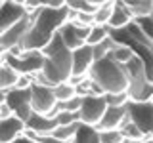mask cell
I'll return each instance as SVG.
<instances>
[{"instance_id":"1","label":"cell","mask_w":153,"mask_h":143,"mask_svg":"<svg viewBox=\"0 0 153 143\" xmlns=\"http://www.w3.org/2000/svg\"><path fill=\"white\" fill-rule=\"evenodd\" d=\"M31 19V27H29L25 38L21 42V50H36L40 52L42 48L48 46V42L54 38V35L59 31V27L63 23L69 21V8L67 4L59 10L46 8L42 4L40 10L33 13H27Z\"/></svg>"},{"instance_id":"2","label":"cell","mask_w":153,"mask_h":143,"mask_svg":"<svg viewBox=\"0 0 153 143\" xmlns=\"http://www.w3.org/2000/svg\"><path fill=\"white\" fill-rule=\"evenodd\" d=\"M40 54L44 55V65H42V76L48 80V84L54 88L57 84L69 82L71 78V52L67 50L61 42L59 35H54L46 48H42Z\"/></svg>"},{"instance_id":"3","label":"cell","mask_w":153,"mask_h":143,"mask_svg":"<svg viewBox=\"0 0 153 143\" xmlns=\"http://www.w3.org/2000/svg\"><path fill=\"white\" fill-rule=\"evenodd\" d=\"M86 78L98 86L103 92V95L105 94H124L128 86L126 73H124L123 65L111 59V55L94 61Z\"/></svg>"},{"instance_id":"4","label":"cell","mask_w":153,"mask_h":143,"mask_svg":"<svg viewBox=\"0 0 153 143\" xmlns=\"http://www.w3.org/2000/svg\"><path fill=\"white\" fill-rule=\"evenodd\" d=\"M0 61H4L6 65H10L17 74H27L33 76L36 73L42 71V65H44V55L36 50H23L19 52L17 55H8L4 54L0 57Z\"/></svg>"},{"instance_id":"5","label":"cell","mask_w":153,"mask_h":143,"mask_svg":"<svg viewBox=\"0 0 153 143\" xmlns=\"http://www.w3.org/2000/svg\"><path fill=\"white\" fill-rule=\"evenodd\" d=\"M56 97L52 88L40 84H33L31 86V111L40 116L54 118L56 114Z\"/></svg>"},{"instance_id":"6","label":"cell","mask_w":153,"mask_h":143,"mask_svg":"<svg viewBox=\"0 0 153 143\" xmlns=\"http://www.w3.org/2000/svg\"><path fill=\"white\" fill-rule=\"evenodd\" d=\"M126 116L143 136H153V103H126Z\"/></svg>"},{"instance_id":"7","label":"cell","mask_w":153,"mask_h":143,"mask_svg":"<svg viewBox=\"0 0 153 143\" xmlns=\"http://www.w3.org/2000/svg\"><path fill=\"white\" fill-rule=\"evenodd\" d=\"M105 109H107V103H105L103 95H86L82 97V103L79 109V122L84 126L96 128L98 122L102 120Z\"/></svg>"},{"instance_id":"8","label":"cell","mask_w":153,"mask_h":143,"mask_svg":"<svg viewBox=\"0 0 153 143\" xmlns=\"http://www.w3.org/2000/svg\"><path fill=\"white\" fill-rule=\"evenodd\" d=\"M94 63V57H92V48L90 46H80L76 48L75 52H71V78L69 84L76 86L79 82H82L88 74L90 67Z\"/></svg>"},{"instance_id":"9","label":"cell","mask_w":153,"mask_h":143,"mask_svg":"<svg viewBox=\"0 0 153 143\" xmlns=\"http://www.w3.org/2000/svg\"><path fill=\"white\" fill-rule=\"evenodd\" d=\"M29 27H31V19L29 15L25 13V17L19 19L16 25H12L8 29L6 32H2L0 35V57L4 54H8L10 50H13V48H19L23 42V38H25Z\"/></svg>"},{"instance_id":"10","label":"cell","mask_w":153,"mask_h":143,"mask_svg":"<svg viewBox=\"0 0 153 143\" xmlns=\"http://www.w3.org/2000/svg\"><path fill=\"white\" fill-rule=\"evenodd\" d=\"M6 105L12 109V114L19 118L21 122H27L31 111V88L29 90H8L6 94Z\"/></svg>"},{"instance_id":"11","label":"cell","mask_w":153,"mask_h":143,"mask_svg":"<svg viewBox=\"0 0 153 143\" xmlns=\"http://www.w3.org/2000/svg\"><path fill=\"white\" fill-rule=\"evenodd\" d=\"M88 32H90V27H84V25H79V23L71 21V23H63L57 31L63 46L67 48L69 52H75L76 48L84 46L86 38H88Z\"/></svg>"},{"instance_id":"12","label":"cell","mask_w":153,"mask_h":143,"mask_svg":"<svg viewBox=\"0 0 153 143\" xmlns=\"http://www.w3.org/2000/svg\"><path fill=\"white\" fill-rule=\"evenodd\" d=\"M23 17H25V10L21 2H2L0 4V35Z\"/></svg>"},{"instance_id":"13","label":"cell","mask_w":153,"mask_h":143,"mask_svg":"<svg viewBox=\"0 0 153 143\" xmlns=\"http://www.w3.org/2000/svg\"><path fill=\"white\" fill-rule=\"evenodd\" d=\"M126 120V105L124 107H107L102 116V120L98 122L96 130H119L121 124Z\"/></svg>"},{"instance_id":"14","label":"cell","mask_w":153,"mask_h":143,"mask_svg":"<svg viewBox=\"0 0 153 143\" xmlns=\"http://www.w3.org/2000/svg\"><path fill=\"white\" fill-rule=\"evenodd\" d=\"M25 132V122H21L16 116H10L0 120V143H12Z\"/></svg>"},{"instance_id":"15","label":"cell","mask_w":153,"mask_h":143,"mask_svg":"<svg viewBox=\"0 0 153 143\" xmlns=\"http://www.w3.org/2000/svg\"><path fill=\"white\" fill-rule=\"evenodd\" d=\"M128 23H132V15L128 13L124 2H119V0L113 2V10H111V17L107 21V29L109 31H121Z\"/></svg>"},{"instance_id":"16","label":"cell","mask_w":153,"mask_h":143,"mask_svg":"<svg viewBox=\"0 0 153 143\" xmlns=\"http://www.w3.org/2000/svg\"><path fill=\"white\" fill-rule=\"evenodd\" d=\"M56 128V122L54 118H48V116H40V114H35L33 113L29 116V120L25 122V130L27 132H33L36 136H44V133H50L52 130Z\"/></svg>"},{"instance_id":"17","label":"cell","mask_w":153,"mask_h":143,"mask_svg":"<svg viewBox=\"0 0 153 143\" xmlns=\"http://www.w3.org/2000/svg\"><path fill=\"white\" fill-rule=\"evenodd\" d=\"M128 13L132 15V21L143 17H153V2L151 0H138V2H124Z\"/></svg>"},{"instance_id":"18","label":"cell","mask_w":153,"mask_h":143,"mask_svg":"<svg viewBox=\"0 0 153 143\" xmlns=\"http://www.w3.org/2000/svg\"><path fill=\"white\" fill-rule=\"evenodd\" d=\"M17 76L19 74L12 69V67L6 65L4 61H0V90H2V92H8V90L13 88Z\"/></svg>"},{"instance_id":"19","label":"cell","mask_w":153,"mask_h":143,"mask_svg":"<svg viewBox=\"0 0 153 143\" xmlns=\"http://www.w3.org/2000/svg\"><path fill=\"white\" fill-rule=\"evenodd\" d=\"M79 126H80V122H73V124H67V126H56L54 130L50 132V136H54L56 139H59L61 143H71L76 130H79Z\"/></svg>"},{"instance_id":"20","label":"cell","mask_w":153,"mask_h":143,"mask_svg":"<svg viewBox=\"0 0 153 143\" xmlns=\"http://www.w3.org/2000/svg\"><path fill=\"white\" fill-rule=\"evenodd\" d=\"M71 143H98V130L92 128V126L80 124Z\"/></svg>"},{"instance_id":"21","label":"cell","mask_w":153,"mask_h":143,"mask_svg":"<svg viewBox=\"0 0 153 143\" xmlns=\"http://www.w3.org/2000/svg\"><path fill=\"white\" fill-rule=\"evenodd\" d=\"M111 10H113V2L103 0L102 6H100V8L92 13L94 25H103V27H107V21H109V17H111Z\"/></svg>"},{"instance_id":"22","label":"cell","mask_w":153,"mask_h":143,"mask_svg":"<svg viewBox=\"0 0 153 143\" xmlns=\"http://www.w3.org/2000/svg\"><path fill=\"white\" fill-rule=\"evenodd\" d=\"M107 36H109V29L107 27L92 25V27H90V32H88V38H86L84 44L86 46H96V44H100V42H103Z\"/></svg>"},{"instance_id":"23","label":"cell","mask_w":153,"mask_h":143,"mask_svg":"<svg viewBox=\"0 0 153 143\" xmlns=\"http://www.w3.org/2000/svg\"><path fill=\"white\" fill-rule=\"evenodd\" d=\"M111 59H115L117 63H121V65H124V63H128V61L132 59L134 55H136V50L134 48H130V46H124V44H119L115 50L111 52Z\"/></svg>"},{"instance_id":"24","label":"cell","mask_w":153,"mask_h":143,"mask_svg":"<svg viewBox=\"0 0 153 143\" xmlns=\"http://www.w3.org/2000/svg\"><path fill=\"white\" fill-rule=\"evenodd\" d=\"M52 92H54V97L57 103H63L67 99L75 97V86H71L69 82H63V84H57L52 88Z\"/></svg>"},{"instance_id":"25","label":"cell","mask_w":153,"mask_h":143,"mask_svg":"<svg viewBox=\"0 0 153 143\" xmlns=\"http://www.w3.org/2000/svg\"><path fill=\"white\" fill-rule=\"evenodd\" d=\"M98 143H124L121 130H102L98 132Z\"/></svg>"},{"instance_id":"26","label":"cell","mask_w":153,"mask_h":143,"mask_svg":"<svg viewBox=\"0 0 153 143\" xmlns=\"http://www.w3.org/2000/svg\"><path fill=\"white\" fill-rule=\"evenodd\" d=\"M56 126H67V124L79 122V113H67V111H57L54 114Z\"/></svg>"},{"instance_id":"27","label":"cell","mask_w":153,"mask_h":143,"mask_svg":"<svg viewBox=\"0 0 153 143\" xmlns=\"http://www.w3.org/2000/svg\"><path fill=\"white\" fill-rule=\"evenodd\" d=\"M103 97H105L107 107H124V105L128 103L126 92H124V94H105Z\"/></svg>"},{"instance_id":"28","label":"cell","mask_w":153,"mask_h":143,"mask_svg":"<svg viewBox=\"0 0 153 143\" xmlns=\"http://www.w3.org/2000/svg\"><path fill=\"white\" fill-rule=\"evenodd\" d=\"M31 86H33V78H31V76L19 74L17 80H16V84H13V90H29Z\"/></svg>"},{"instance_id":"29","label":"cell","mask_w":153,"mask_h":143,"mask_svg":"<svg viewBox=\"0 0 153 143\" xmlns=\"http://www.w3.org/2000/svg\"><path fill=\"white\" fill-rule=\"evenodd\" d=\"M10 116H13V114H12V109H10L6 103H2V105H0V120L10 118Z\"/></svg>"},{"instance_id":"30","label":"cell","mask_w":153,"mask_h":143,"mask_svg":"<svg viewBox=\"0 0 153 143\" xmlns=\"http://www.w3.org/2000/svg\"><path fill=\"white\" fill-rule=\"evenodd\" d=\"M12 143H33L31 139H29V137H25V136H21V137H17L16 141H12Z\"/></svg>"},{"instance_id":"31","label":"cell","mask_w":153,"mask_h":143,"mask_svg":"<svg viewBox=\"0 0 153 143\" xmlns=\"http://www.w3.org/2000/svg\"><path fill=\"white\" fill-rule=\"evenodd\" d=\"M6 94H8V92H2V90H0V105L6 103Z\"/></svg>"},{"instance_id":"32","label":"cell","mask_w":153,"mask_h":143,"mask_svg":"<svg viewBox=\"0 0 153 143\" xmlns=\"http://www.w3.org/2000/svg\"><path fill=\"white\" fill-rule=\"evenodd\" d=\"M124 143H153V141L149 139V141H124Z\"/></svg>"},{"instance_id":"33","label":"cell","mask_w":153,"mask_h":143,"mask_svg":"<svg viewBox=\"0 0 153 143\" xmlns=\"http://www.w3.org/2000/svg\"><path fill=\"white\" fill-rule=\"evenodd\" d=\"M0 4H2V2H0Z\"/></svg>"}]
</instances>
